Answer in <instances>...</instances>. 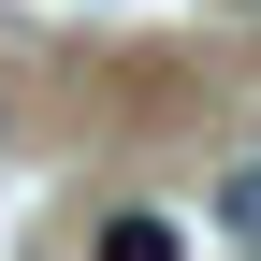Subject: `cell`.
<instances>
[{
  "instance_id": "1",
  "label": "cell",
  "mask_w": 261,
  "mask_h": 261,
  "mask_svg": "<svg viewBox=\"0 0 261 261\" xmlns=\"http://www.w3.org/2000/svg\"><path fill=\"white\" fill-rule=\"evenodd\" d=\"M102 261H189V247H174V218H145V203H116V218H102Z\"/></svg>"
},
{
  "instance_id": "2",
  "label": "cell",
  "mask_w": 261,
  "mask_h": 261,
  "mask_svg": "<svg viewBox=\"0 0 261 261\" xmlns=\"http://www.w3.org/2000/svg\"><path fill=\"white\" fill-rule=\"evenodd\" d=\"M218 232L261 247V160H232V174H218Z\"/></svg>"
},
{
  "instance_id": "3",
  "label": "cell",
  "mask_w": 261,
  "mask_h": 261,
  "mask_svg": "<svg viewBox=\"0 0 261 261\" xmlns=\"http://www.w3.org/2000/svg\"><path fill=\"white\" fill-rule=\"evenodd\" d=\"M247 15H261V0H247Z\"/></svg>"
}]
</instances>
